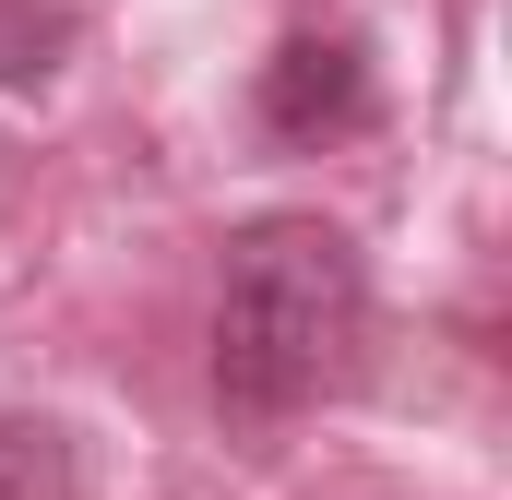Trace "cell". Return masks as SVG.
I'll return each instance as SVG.
<instances>
[{
  "mask_svg": "<svg viewBox=\"0 0 512 500\" xmlns=\"http://www.w3.org/2000/svg\"><path fill=\"white\" fill-rule=\"evenodd\" d=\"M370 346V274L358 239L322 215H251L215 274V393L227 417H298Z\"/></svg>",
  "mask_w": 512,
  "mask_h": 500,
  "instance_id": "1",
  "label": "cell"
},
{
  "mask_svg": "<svg viewBox=\"0 0 512 500\" xmlns=\"http://www.w3.org/2000/svg\"><path fill=\"white\" fill-rule=\"evenodd\" d=\"M262 120H274V131H334V120H358V48H322V36L274 48V72H262Z\"/></svg>",
  "mask_w": 512,
  "mask_h": 500,
  "instance_id": "2",
  "label": "cell"
},
{
  "mask_svg": "<svg viewBox=\"0 0 512 500\" xmlns=\"http://www.w3.org/2000/svg\"><path fill=\"white\" fill-rule=\"evenodd\" d=\"M48 36H60V24H24V48H0V72H12V84H24V72H48V60H36Z\"/></svg>",
  "mask_w": 512,
  "mask_h": 500,
  "instance_id": "3",
  "label": "cell"
}]
</instances>
